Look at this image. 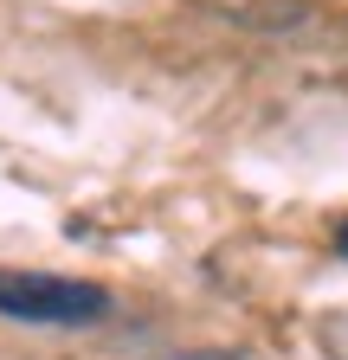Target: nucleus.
Segmentation results:
<instances>
[{"label":"nucleus","mask_w":348,"mask_h":360,"mask_svg":"<svg viewBox=\"0 0 348 360\" xmlns=\"http://www.w3.org/2000/svg\"><path fill=\"white\" fill-rule=\"evenodd\" d=\"M0 315L39 322V328H71V322L104 315V290L71 283V277H46V270H0Z\"/></svg>","instance_id":"nucleus-1"},{"label":"nucleus","mask_w":348,"mask_h":360,"mask_svg":"<svg viewBox=\"0 0 348 360\" xmlns=\"http://www.w3.org/2000/svg\"><path fill=\"white\" fill-rule=\"evenodd\" d=\"M342 257H348V232H342Z\"/></svg>","instance_id":"nucleus-2"}]
</instances>
